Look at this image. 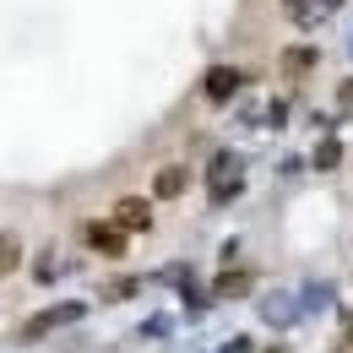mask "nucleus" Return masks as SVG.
<instances>
[{
    "instance_id": "nucleus-1",
    "label": "nucleus",
    "mask_w": 353,
    "mask_h": 353,
    "mask_svg": "<svg viewBox=\"0 0 353 353\" xmlns=\"http://www.w3.org/2000/svg\"><path fill=\"white\" fill-rule=\"evenodd\" d=\"M88 245L98 256H125V228L120 223H88Z\"/></svg>"
},
{
    "instance_id": "nucleus-2",
    "label": "nucleus",
    "mask_w": 353,
    "mask_h": 353,
    "mask_svg": "<svg viewBox=\"0 0 353 353\" xmlns=\"http://www.w3.org/2000/svg\"><path fill=\"white\" fill-rule=\"evenodd\" d=\"M239 82H245V77H239L234 65H212V71H207V98H212V103H228V98L239 92Z\"/></svg>"
},
{
    "instance_id": "nucleus-3",
    "label": "nucleus",
    "mask_w": 353,
    "mask_h": 353,
    "mask_svg": "<svg viewBox=\"0 0 353 353\" xmlns=\"http://www.w3.org/2000/svg\"><path fill=\"white\" fill-rule=\"evenodd\" d=\"M185 185H190V169L169 163V169H158V179H152V196L158 201H174V196H185Z\"/></svg>"
},
{
    "instance_id": "nucleus-4",
    "label": "nucleus",
    "mask_w": 353,
    "mask_h": 353,
    "mask_svg": "<svg viewBox=\"0 0 353 353\" xmlns=\"http://www.w3.org/2000/svg\"><path fill=\"white\" fill-rule=\"evenodd\" d=\"M114 223H120V228H131V234H141V228H152V212H147V201H141V196H125V201L114 207Z\"/></svg>"
},
{
    "instance_id": "nucleus-5",
    "label": "nucleus",
    "mask_w": 353,
    "mask_h": 353,
    "mask_svg": "<svg viewBox=\"0 0 353 353\" xmlns=\"http://www.w3.org/2000/svg\"><path fill=\"white\" fill-rule=\"evenodd\" d=\"M17 266H22V239L11 228H0V277H11Z\"/></svg>"
},
{
    "instance_id": "nucleus-6",
    "label": "nucleus",
    "mask_w": 353,
    "mask_h": 353,
    "mask_svg": "<svg viewBox=\"0 0 353 353\" xmlns=\"http://www.w3.org/2000/svg\"><path fill=\"white\" fill-rule=\"evenodd\" d=\"M71 315H77V305H65V310H44L39 321H28V326H22V337H44L49 326H60V321H71Z\"/></svg>"
},
{
    "instance_id": "nucleus-7",
    "label": "nucleus",
    "mask_w": 353,
    "mask_h": 353,
    "mask_svg": "<svg viewBox=\"0 0 353 353\" xmlns=\"http://www.w3.org/2000/svg\"><path fill=\"white\" fill-rule=\"evenodd\" d=\"M245 288H250V277H245V272H228V277L218 283V294H223V299H234V294H245Z\"/></svg>"
},
{
    "instance_id": "nucleus-8",
    "label": "nucleus",
    "mask_w": 353,
    "mask_h": 353,
    "mask_svg": "<svg viewBox=\"0 0 353 353\" xmlns=\"http://www.w3.org/2000/svg\"><path fill=\"white\" fill-rule=\"evenodd\" d=\"M283 65H288V71H310V65H315V49H288Z\"/></svg>"
},
{
    "instance_id": "nucleus-9",
    "label": "nucleus",
    "mask_w": 353,
    "mask_h": 353,
    "mask_svg": "<svg viewBox=\"0 0 353 353\" xmlns=\"http://www.w3.org/2000/svg\"><path fill=\"white\" fill-rule=\"evenodd\" d=\"M337 158H343V147H337V141H321V152H315V169H337Z\"/></svg>"
},
{
    "instance_id": "nucleus-10",
    "label": "nucleus",
    "mask_w": 353,
    "mask_h": 353,
    "mask_svg": "<svg viewBox=\"0 0 353 353\" xmlns=\"http://www.w3.org/2000/svg\"><path fill=\"white\" fill-rule=\"evenodd\" d=\"M337 103H343V109H353V82H343V88H337Z\"/></svg>"
},
{
    "instance_id": "nucleus-11",
    "label": "nucleus",
    "mask_w": 353,
    "mask_h": 353,
    "mask_svg": "<svg viewBox=\"0 0 353 353\" xmlns=\"http://www.w3.org/2000/svg\"><path fill=\"white\" fill-rule=\"evenodd\" d=\"M348 337H353V321H348Z\"/></svg>"
}]
</instances>
